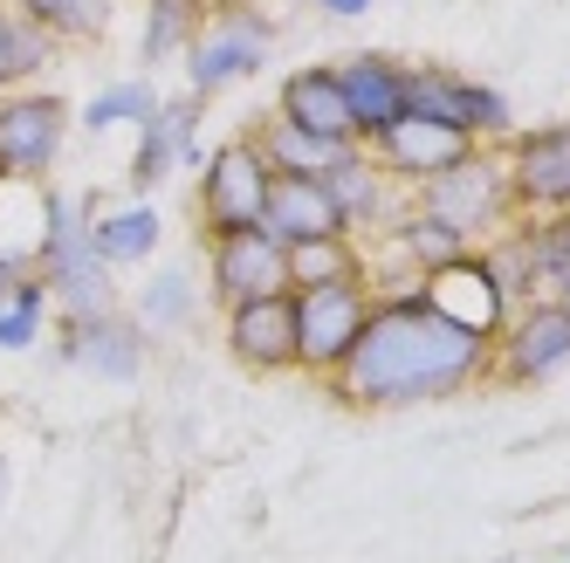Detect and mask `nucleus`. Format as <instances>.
<instances>
[{
  "instance_id": "obj_1",
  "label": "nucleus",
  "mask_w": 570,
  "mask_h": 563,
  "mask_svg": "<svg viewBox=\"0 0 570 563\" xmlns=\"http://www.w3.org/2000/svg\"><path fill=\"white\" fill-rule=\"evenodd\" d=\"M481 378H488L481 337L440 324L413 289H379L351 357L331 372V392L357 413H399V406H426V398H454Z\"/></svg>"
},
{
  "instance_id": "obj_2",
  "label": "nucleus",
  "mask_w": 570,
  "mask_h": 563,
  "mask_svg": "<svg viewBox=\"0 0 570 563\" xmlns=\"http://www.w3.org/2000/svg\"><path fill=\"white\" fill-rule=\"evenodd\" d=\"M413 207L420 214H433V220H446L461 240H481L488 234H502L509 220H515V207H509V158H502V145H474L468 158H454L446 172H433L426 186H413Z\"/></svg>"
},
{
  "instance_id": "obj_3",
  "label": "nucleus",
  "mask_w": 570,
  "mask_h": 563,
  "mask_svg": "<svg viewBox=\"0 0 570 563\" xmlns=\"http://www.w3.org/2000/svg\"><path fill=\"white\" fill-rule=\"evenodd\" d=\"M268 49H275V21L262 8H214L186 42V97L214 103L240 90L248 76H262Z\"/></svg>"
},
{
  "instance_id": "obj_4",
  "label": "nucleus",
  "mask_w": 570,
  "mask_h": 563,
  "mask_svg": "<svg viewBox=\"0 0 570 563\" xmlns=\"http://www.w3.org/2000/svg\"><path fill=\"white\" fill-rule=\"evenodd\" d=\"M268 158L255 151V138L240 131L227 145H214L199 158V186H193V214H199V240L234 234V227H262L268 207Z\"/></svg>"
},
{
  "instance_id": "obj_5",
  "label": "nucleus",
  "mask_w": 570,
  "mask_h": 563,
  "mask_svg": "<svg viewBox=\"0 0 570 563\" xmlns=\"http://www.w3.org/2000/svg\"><path fill=\"white\" fill-rule=\"evenodd\" d=\"M289 303H296V372L331 385V372L351 357L379 289L357 275V282H323V289H289Z\"/></svg>"
},
{
  "instance_id": "obj_6",
  "label": "nucleus",
  "mask_w": 570,
  "mask_h": 563,
  "mask_svg": "<svg viewBox=\"0 0 570 563\" xmlns=\"http://www.w3.org/2000/svg\"><path fill=\"white\" fill-rule=\"evenodd\" d=\"M69 145V103L56 90H0V186L8 179H49Z\"/></svg>"
},
{
  "instance_id": "obj_7",
  "label": "nucleus",
  "mask_w": 570,
  "mask_h": 563,
  "mask_svg": "<svg viewBox=\"0 0 570 563\" xmlns=\"http://www.w3.org/2000/svg\"><path fill=\"white\" fill-rule=\"evenodd\" d=\"M413 296L440 316V324H454V330H468V337H481V344H495L502 324L522 309L502 282H495V268L481 261V248L461 255V261H446V268H433V275H420Z\"/></svg>"
},
{
  "instance_id": "obj_8",
  "label": "nucleus",
  "mask_w": 570,
  "mask_h": 563,
  "mask_svg": "<svg viewBox=\"0 0 570 563\" xmlns=\"http://www.w3.org/2000/svg\"><path fill=\"white\" fill-rule=\"evenodd\" d=\"M557 372H570V316H563V303L537 296L488 344V378L495 385H550Z\"/></svg>"
},
{
  "instance_id": "obj_9",
  "label": "nucleus",
  "mask_w": 570,
  "mask_h": 563,
  "mask_svg": "<svg viewBox=\"0 0 570 563\" xmlns=\"http://www.w3.org/2000/svg\"><path fill=\"white\" fill-rule=\"evenodd\" d=\"M509 207H515V220L570 214V125L509 138Z\"/></svg>"
},
{
  "instance_id": "obj_10",
  "label": "nucleus",
  "mask_w": 570,
  "mask_h": 563,
  "mask_svg": "<svg viewBox=\"0 0 570 563\" xmlns=\"http://www.w3.org/2000/svg\"><path fill=\"white\" fill-rule=\"evenodd\" d=\"M289 275H282V240L268 227H234L207 240V303L234 309L255 296H282Z\"/></svg>"
},
{
  "instance_id": "obj_11",
  "label": "nucleus",
  "mask_w": 570,
  "mask_h": 563,
  "mask_svg": "<svg viewBox=\"0 0 570 563\" xmlns=\"http://www.w3.org/2000/svg\"><path fill=\"white\" fill-rule=\"evenodd\" d=\"M145 350L151 337L131 324L125 309H104V316H69L62 324V344H56V365H76L104 385H131L145 372Z\"/></svg>"
},
{
  "instance_id": "obj_12",
  "label": "nucleus",
  "mask_w": 570,
  "mask_h": 563,
  "mask_svg": "<svg viewBox=\"0 0 570 563\" xmlns=\"http://www.w3.org/2000/svg\"><path fill=\"white\" fill-rule=\"evenodd\" d=\"M379 158V166L399 179V186H426L433 172H446L454 158H468L474 151V138L468 131H454V125H440V117H413V110H399L392 125L364 145Z\"/></svg>"
},
{
  "instance_id": "obj_13",
  "label": "nucleus",
  "mask_w": 570,
  "mask_h": 563,
  "mask_svg": "<svg viewBox=\"0 0 570 563\" xmlns=\"http://www.w3.org/2000/svg\"><path fill=\"white\" fill-rule=\"evenodd\" d=\"M323 186H331V199H337V214H344V234H351V240H379L399 214H413V186H399L364 145H357Z\"/></svg>"
},
{
  "instance_id": "obj_14",
  "label": "nucleus",
  "mask_w": 570,
  "mask_h": 563,
  "mask_svg": "<svg viewBox=\"0 0 570 563\" xmlns=\"http://www.w3.org/2000/svg\"><path fill=\"white\" fill-rule=\"evenodd\" d=\"M199 97H173V103H158L145 125H138V151H131V172H125V186L138 192V199H151L158 186H166L179 166H193V131H199Z\"/></svg>"
},
{
  "instance_id": "obj_15",
  "label": "nucleus",
  "mask_w": 570,
  "mask_h": 563,
  "mask_svg": "<svg viewBox=\"0 0 570 563\" xmlns=\"http://www.w3.org/2000/svg\"><path fill=\"white\" fill-rule=\"evenodd\" d=\"M220 316H227L234 365H248V372H296V303H289V289H282V296H255V303H234Z\"/></svg>"
},
{
  "instance_id": "obj_16",
  "label": "nucleus",
  "mask_w": 570,
  "mask_h": 563,
  "mask_svg": "<svg viewBox=\"0 0 570 563\" xmlns=\"http://www.w3.org/2000/svg\"><path fill=\"white\" fill-rule=\"evenodd\" d=\"M331 76H337V90H344V110H351L357 145H372V138L392 125V117L405 110V62H399V56L364 49V56L331 62Z\"/></svg>"
},
{
  "instance_id": "obj_17",
  "label": "nucleus",
  "mask_w": 570,
  "mask_h": 563,
  "mask_svg": "<svg viewBox=\"0 0 570 563\" xmlns=\"http://www.w3.org/2000/svg\"><path fill=\"white\" fill-rule=\"evenodd\" d=\"M90 220H97V192H69V186H42V234H35V275H56L69 261H90Z\"/></svg>"
},
{
  "instance_id": "obj_18",
  "label": "nucleus",
  "mask_w": 570,
  "mask_h": 563,
  "mask_svg": "<svg viewBox=\"0 0 570 563\" xmlns=\"http://www.w3.org/2000/svg\"><path fill=\"white\" fill-rule=\"evenodd\" d=\"M275 117H282V125H296V131L331 138V145H357V131H351V110H344V90H337L331 62L282 76V90H275Z\"/></svg>"
},
{
  "instance_id": "obj_19",
  "label": "nucleus",
  "mask_w": 570,
  "mask_h": 563,
  "mask_svg": "<svg viewBox=\"0 0 570 563\" xmlns=\"http://www.w3.org/2000/svg\"><path fill=\"white\" fill-rule=\"evenodd\" d=\"M262 227L289 248V240H331L344 234V214L323 179H268V207H262Z\"/></svg>"
},
{
  "instance_id": "obj_20",
  "label": "nucleus",
  "mask_w": 570,
  "mask_h": 563,
  "mask_svg": "<svg viewBox=\"0 0 570 563\" xmlns=\"http://www.w3.org/2000/svg\"><path fill=\"white\" fill-rule=\"evenodd\" d=\"M248 138H255V151L268 158L275 179H331L344 158L357 151V145H331V138H316V131H296V125H282V117L255 125Z\"/></svg>"
},
{
  "instance_id": "obj_21",
  "label": "nucleus",
  "mask_w": 570,
  "mask_h": 563,
  "mask_svg": "<svg viewBox=\"0 0 570 563\" xmlns=\"http://www.w3.org/2000/svg\"><path fill=\"white\" fill-rule=\"evenodd\" d=\"M158 240H166V220H158L151 199H131V207H97L90 220V248L104 268H138L158 255Z\"/></svg>"
},
{
  "instance_id": "obj_22",
  "label": "nucleus",
  "mask_w": 570,
  "mask_h": 563,
  "mask_svg": "<svg viewBox=\"0 0 570 563\" xmlns=\"http://www.w3.org/2000/svg\"><path fill=\"white\" fill-rule=\"evenodd\" d=\"M379 240L399 255V268L413 275V282L433 275V268H446V261H461V255H474V240H461L446 220H433V214H420V207H413V214H399Z\"/></svg>"
},
{
  "instance_id": "obj_23",
  "label": "nucleus",
  "mask_w": 570,
  "mask_h": 563,
  "mask_svg": "<svg viewBox=\"0 0 570 563\" xmlns=\"http://www.w3.org/2000/svg\"><path fill=\"white\" fill-rule=\"evenodd\" d=\"M199 303H207V296H199V282H193L186 268H158V275L145 282L131 324H138L145 337H179V330L199 324Z\"/></svg>"
},
{
  "instance_id": "obj_24",
  "label": "nucleus",
  "mask_w": 570,
  "mask_h": 563,
  "mask_svg": "<svg viewBox=\"0 0 570 563\" xmlns=\"http://www.w3.org/2000/svg\"><path fill=\"white\" fill-rule=\"evenodd\" d=\"M282 275H289V289L357 282V275H364V248H357L351 234H331V240H289V248H282Z\"/></svg>"
},
{
  "instance_id": "obj_25",
  "label": "nucleus",
  "mask_w": 570,
  "mask_h": 563,
  "mask_svg": "<svg viewBox=\"0 0 570 563\" xmlns=\"http://www.w3.org/2000/svg\"><path fill=\"white\" fill-rule=\"evenodd\" d=\"M56 34L35 28L28 14H14L8 0H0V90H28V76H42L56 62Z\"/></svg>"
},
{
  "instance_id": "obj_26",
  "label": "nucleus",
  "mask_w": 570,
  "mask_h": 563,
  "mask_svg": "<svg viewBox=\"0 0 570 563\" xmlns=\"http://www.w3.org/2000/svg\"><path fill=\"white\" fill-rule=\"evenodd\" d=\"M42 282H49V309H62V324H69V316L125 309V303H117V268H104L97 255H90V261H69V268H56V275H42Z\"/></svg>"
},
{
  "instance_id": "obj_27",
  "label": "nucleus",
  "mask_w": 570,
  "mask_h": 563,
  "mask_svg": "<svg viewBox=\"0 0 570 563\" xmlns=\"http://www.w3.org/2000/svg\"><path fill=\"white\" fill-rule=\"evenodd\" d=\"M158 103H166V97H158V83H151V76H125V83H104V90L83 103V117H76V125H83L90 138H104V131H117V125H125V131H138L145 117L158 110Z\"/></svg>"
},
{
  "instance_id": "obj_28",
  "label": "nucleus",
  "mask_w": 570,
  "mask_h": 563,
  "mask_svg": "<svg viewBox=\"0 0 570 563\" xmlns=\"http://www.w3.org/2000/svg\"><path fill=\"white\" fill-rule=\"evenodd\" d=\"M522 240H529V303L557 296L563 282H570V214L522 220Z\"/></svg>"
},
{
  "instance_id": "obj_29",
  "label": "nucleus",
  "mask_w": 570,
  "mask_h": 563,
  "mask_svg": "<svg viewBox=\"0 0 570 563\" xmlns=\"http://www.w3.org/2000/svg\"><path fill=\"white\" fill-rule=\"evenodd\" d=\"M14 14H28L35 28H49L56 42H97L110 21V0H8Z\"/></svg>"
},
{
  "instance_id": "obj_30",
  "label": "nucleus",
  "mask_w": 570,
  "mask_h": 563,
  "mask_svg": "<svg viewBox=\"0 0 570 563\" xmlns=\"http://www.w3.org/2000/svg\"><path fill=\"white\" fill-rule=\"evenodd\" d=\"M199 28V0H145V69L173 62Z\"/></svg>"
},
{
  "instance_id": "obj_31",
  "label": "nucleus",
  "mask_w": 570,
  "mask_h": 563,
  "mask_svg": "<svg viewBox=\"0 0 570 563\" xmlns=\"http://www.w3.org/2000/svg\"><path fill=\"white\" fill-rule=\"evenodd\" d=\"M42 324H49V282L28 268L14 282V303L0 309V350H35L42 344Z\"/></svg>"
},
{
  "instance_id": "obj_32",
  "label": "nucleus",
  "mask_w": 570,
  "mask_h": 563,
  "mask_svg": "<svg viewBox=\"0 0 570 563\" xmlns=\"http://www.w3.org/2000/svg\"><path fill=\"white\" fill-rule=\"evenodd\" d=\"M28 268H35L28 255H14V248H0V309H8V303H14V282H21Z\"/></svg>"
},
{
  "instance_id": "obj_33",
  "label": "nucleus",
  "mask_w": 570,
  "mask_h": 563,
  "mask_svg": "<svg viewBox=\"0 0 570 563\" xmlns=\"http://www.w3.org/2000/svg\"><path fill=\"white\" fill-rule=\"evenodd\" d=\"M316 8H323V14H331V21H357V14H372V8H379V0H316Z\"/></svg>"
},
{
  "instance_id": "obj_34",
  "label": "nucleus",
  "mask_w": 570,
  "mask_h": 563,
  "mask_svg": "<svg viewBox=\"0 0 570 563\" xmlns=\"http://www.w3.org/2000/svg\"><path fill=\"white\" fill-rule=\"evenodd\" d=\"M0 508H8V454H0Z\"/></svg>"
},
{
  "instance_id": "obj_35",
  "label": "nucleus",
  "mask_w": 570,
  "mask_h": 563,
  "mask_svg": "<svg viewBox=\"0 0 570 563\" xmlns=\"http://www.w3.org/2000/svg\"><path fill=\"white\" fill-rule=\"evenodd\" d=\"M207 8H262V0H207Z\"/></svg>"
},
{
  "instance_id": "obj_36",
  "label": "nucleus",
  "mask_w": 570,
  "mask_h": 563,
  "mask_svg": "<svg viewBox=\"0 0 570 563\" xmlns=\"http://www.w3.org/2000/svg\"><path fill=\"white\" fill-rule=\"evenodd\" d=\"M550 303H563V316H570V282H563V289H557V296H550Z\"/></svg>"
}]
</instances>
